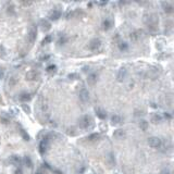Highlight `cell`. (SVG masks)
<instances>
[{
    "instance_id": "cell-1",
    "label": "cell",
    "mask_w": 174,
    "mask_h": 174,
    "mask_svg": "<svg viewBox=\"0 0 174 174\" xmlns=\"http://www.w3.org/2000/svg\"><path fill=\"white\" fill-rule=\"evenodd\" d=\"M148 145L152 148H161L163 143H162V139L159 137H149L148 138Z\"/></svg>"
},
{
    "instance_id": "cell-2",
    "label": "cell",
    "mask_w": 174,
    "mask_h": 174,
    "mask_svg": "<svg viewBox=\"0 0 174 174\" xmlns=\"http://www.w3.org/2000/svg\"><path fill=\"white\" fill-rule=\"evenodd\" d=\"M93 123V119L90 118L89 115H84L83 118L80 120V125L83 129H88L90 127V125Z\"/></svg>"
},
{
    "instance_id": "cell-3",
    "label": "cell",
    "mask_w": 174,
    "mask_h": 174,
    "mask_svg": "<svg viewBox=\"0 0 174 174\" xmlns=\"http://www.w3.org/2000/svg\"><path fill=\"white\" fill-rule=\"evenodd\" d=\"M48 147H49V137H44V139L40 142V145H39L40 155H45V152L47 151Z\"/></svg>"
},
{
    "instance_id": "cell-4",
    "label": "cell",
    "mask_w": 174,
    "mask_h": 174,
    "mask_svg": "<svg viewBox=\"0 0 174 174\" xmlns=\"http://www.w3.org/2000/svg\"><path fill=\"white\" fill-rule=\"evenodd\" d=\"M36 35H37V30L35 26H33L30 32H28V35H27V40L31 44H33L35 40H36Z\"/></svg>"
},
{
    "instance_id": "cell-5",
    "label": "cell",
    "mask_w": 174,
    "mask_h": 174,
    "mask_svg": "<svg viewBox=\"0 0 174 174\" xmlns=\"http://www.w3.org/2000/svg\"><path fill=\"white\" fill-rule=\"evenodd\" d=\"M100 46H101V40L98 39V38H95V39H93V40L89 43L88 48H89L90 50H93V51H95V50L98 49Z\"/></svg>"
},
{
    "instance_id": "cell-6",
    "label": "cell",
    "mask_w": 174,
    "mask_h": 174,
    "mask_svg": "<svg viewBox=\"0 0 174 174\" xmlns=\"http://www.w3.org/2000/svg\"><path fill=\"white\" fill-rule=\"evenodd\" d=\"M78 96H80V99L83 102H87L89 100V93H88V90H87L86 88H82L81 90H80Z\"/></svg>"
},
{
    "instance_id": "cell-7",
    "label": "cell",
    "mask_w": 174,
    "mask_h": 174,
    "mask_svg": "<svg viewBox=\"0 0 174 174\" xmlns=\"http://www.w3.org/2000/svg\"><path fill=\"white\" fill-rule=\"evenodd\" d=\"M157 22H158V19H157V15L156 14H149V16L146 19V23L151 26V27H154L156 24H157Z\"/></svg>"
},
{
    "instance_id": "cell-8",
    "label": "cell",
    "mask_w": 174,
    "mask_h": 174,
    "mask_svg": "<svg viewBox=\"0 0 174 174\" xmlns=\"http://www.w3.org/2000/svg\"><path fill=\"white\" fill-rule=\"evenodd\" d=\"M126 74H127V71L125 68H121L119 70L118 72V75H117V78H118L119 82H123L126 77Z\"/></svg>"
},
{
    "instance_id": "cell-9",
    "label": "cell",
    "mask_w": 174,
    "mask_h": 174,
    "mask_svg": "<svg viewBox=\"0 0 174 174\" xmlns=\"http://www.w3.org/2000/svg\"><path fill=\"white\" fill-rule=\"evenodd\" d=\"M38 78H39V72H36V71H31L26 74V80L28 81H35Z\"/></svg>"
},
{
    "instance_id": "cell-10",
    "label": "cell",
    "mask_w": 174,
    "mask_h": 174,
    "mask_svg": "<svg viewBox=\"0 0 174 174\" xmlns=\"http://www.w3.org/2000/svg\"><path fill=\"white\" fill-rule=\"evenodd\" d=\"M125 136H126V133L124 130H117L113 133V137L117 139H123Z\"/></svg>"
},
{
    "instance_id": "cell-11",
    "label": "cell",
    "mask_w": 174,
    "mask_h": 174,
    "mask_svg": "<svg viewBox=\"0 0 174 174\" xmlns=\"http://www.w3.org/2000/svg\"><path fill=\"white\" fill-rule=\"evenodd\" d=\"M60 16H61V12L59 10H53L49 13V19L52 21H57Z\"/></svg>"
},
{
    "instance_id": "cell-12",
    "label": "cell",
    "mask_w": 174,
    "mask_h": 174,
    "mask_svg": "<svg viewBox=\"0 0 174 174\" xmlns=\"http://www.w3.org/2000/svg\"><path fill=\"white\" fill-rule=\"evenodd\" d=\"M40 26H42L43 31L45 32L49 31L50 28H51V24L49 23V21H47V20H42L40 21Z\"/></svg>"
},
{
    "instance_id": "cell-13",
    "label": "cell",
    "mask_w": 174,
    "mask_h": 174,
    "mask_svg": "<svg viewBox=\"0 0 174 174\" xmlns=\"http://www.w3.org/2000/svg\"><path fill=\"white\" fill-rule=\"evenodd\" d=\"M96 114H97V117L101 120H103V119L107 118V113L106 111L103 110V109H101V108H96Z\"/></svg>"
},
{
    "instance_id": "cell-14",
    "label": "cell",
    "mask_w": 174,
    "mask_h": 174,
    "mask_svg": "<svg viewBox=\"0 0 174 174\" xmlns=\"http://www.w3.org/2000/svg\"><path fill=\"white\" fill-rule=\"evenodd\" d=\"M97 82V74L92 73L90 75H88V78H87V83L89 85H95V83Z\"/></svg>"
},
{
    "instance_id": "cell-15",
    "label": "cell",
    "mask_w": 174,
    "mask_h": 174,
    "mask_svg": "<svg viewBox=\"0 0 174 174\" xmlns=\"http://www.w3.org/2000/svg\"><path fill=\"white\" fill-rule=\"evenodd\" d=\"M162 120V117L160 114H158V113H155V114H152L151 115V122L154 123V124H157V123H160Z\"/></svg>"
},
{
    "instance_id": "cell-16",
    "label": "cell",
    "mask_w": 174,
    "mask_h": 174,
    "mask_svg": "<svg viewBox=\"0 0 174 174\" xmlns=\"http://www.w3.org/2000/svg\"><path fill=\"white\" fill-rule=\"evenodd\" d=\"M142 34H144L143 31H136V32H134V33H132V34H130V38H132L133 40H137V39H140V37H142Z\"/></svg>"
},
{
    "instance_id": "cell-17",
    "label": "cell",
    "mask_w": 174,
    "mask_h": 174,
    "mask_svg": "<svg viewBox=\"0 0 174 174\" xmlns=\"http://www.w3.org/2000/svg\"><path fill=\"white\" fill-rule=\"evenodd\" d=\"M10 162L15 164V165H19L21 163V158L19 156H12V157H10Z\"/></svg>"
},
{
    "instance_id": "cell-18",
    "label": "cell",
    "mask_w": 174,
    "mask_h": 174,
    "mask_svg": "<svg viewBox=\"0 0 174 174\" xmlns=\"http://www.w3.org/2000/svg\"><path fill=\"white\" fill-rule=\"evenodd\" d=\"M138 125H139V127H140L142 130H147V129H148V122L146 120H140Z\"/></svg>"
},
{
    "instance_id": "cell-19",
    "label": "cell",
    "mask_w": 174,
    "mask_h": 174,
    "mask_svg": "<svg viewBox=\"0 0 174 174\" xmlns=\"http://www.w3.org/2000/svg\"><path fill=\"white\" fill-rule=\"evenodd\" d=\"M121 121H122V118H121L120 115H117V114L112 115V118H111L112 124H119V123H121Z\"/></svg>"
},
{
    "instance_id": "cell-20",
    "label": "cell",
    "mask_w": 174,
    "mask_h": 174,
    "mask_svg": "<svg viewBox=\"0 0 174 174\" xmlns=\"http://www.w3.org/2000/svg\"><path fill=\"white\" fill-rule=\"evenodd\" d=\"M162 5H163V8H164V11H165L167 13H171L172 11H173V7L171 6L170 3H168V2H167V3L163 2Z\"/></svg>"
},
{
    "instance_id": "cell-21",
    "label": "cell",
    "mask_w": 174,
    "mask_h": 174,
    "mask_svg": "<svg viewBox=\"0 0 174 174\" xmlns=\"http://www.w3.org/2000/svg\"><path fill=\"white\" fill-rule=\"evenodd\" d=\"M103 28L105 30H109V28H111V26H112V22L110 21V20H106V21H103Z\"/></svg>"
},
{
    "instance_id": "cell-22",
    "label": "cell",
    "mask_w": 174,
    "mask_h": 174,
    "mask_svg": "<svg viewBox=\"0 0 174 174\" xmlns=\"http://www.w3.org/2000/svg\"><path fill=\"white\" fill-rule=\"evenodd\" d=\"M99 137H100V135L99 134H97V133H96V134H92V135L88 136V140H89V142H94V140H97Z\"/></svg>"
},
{
    "instance_id": "cell-23",
    "label": "cell",
    "mask_w": 174,
    "mask_h": 174,
    "mask_svg": "<svg viewBox=\"0 0 174 174\" xmlns=\"http://www.w3.org/2000/svg\"><path fill=\"white\" fill-rule=\"evenodd\" d=\"M20 99L22 100V101H27V100L31 99V96H30V94H22L20 96Z\"/></svg>"
},
{
    "instance_id": "cell-24",
    "label": "cell",
    "mask_w": 174,
    "mask_h": 174,
    "mask_svg": "<svg viewBox=\"0 0 174 174\" xmlns=\"http://www.w3.org/2000/svg\"><path fill=\"white\" fill-rule=\"evenodd\" d=\"M119 48H120L121 51H125V50H127V48H129V45L126 43H121L119 44Z\"/></svg>"
},
{
    "instance_id": "cell-25",
    "label": "cell",
    "mask_w": 174,
    "mask_h": 174,
    "mask_svg": "<svg viewBox=\"0 0 174 174\" xmlns=\"http://www.w3.org/2000/svg\"><path fill=\"white\" fill-rule=\"evenodd\" d=\"M24 162H25V164H26L28 168H32V167H33V163H32V160H31V158H30V157H25Z\"/></svg>"
},
{
    "instance_id": "cell-26",
    "label": "cell",
    "mask_w": 174,
    "mask_h": 174,
    "mask_svg": "<svg viewBox=\"0 0 174 174\" xmlns=\"http://www.w3.org/2000/svg\"><path fill=\"white\" fill-rule=\"evenodd\" d=\"M20 133H21V135H22V137H23L24 140H30V136H28V134H27L24 130H20Z\"/></svg>"
},
{
    "instance_id": "cell-27",
    "label": "cell",
    "mask_w": 174,
    "mask_h": 174,
    "mask_svg": "<svg viewBox=\"0 0 174 174\" xmlns=\"http://www.w3.org/2000/svg\"><path fill=\"white\" fill-rule=\"evenodd\" d=\"M67 42H68V37H67L65 35H62V36L60 37V39H59V42H58V43H59V45H64Z\"/></svg>"
},
{
    "instance_id": "cell-28",
    "label": "cell",
    "mask_w": 174,
    "mask_h": 174,
    "mask_svg": "<svg viewBox=\"0 0 174 174\" xmlns=\"http://www.w3.org/2000/svg\"><path fill=\"white\" fill-rule=\"evenodd\" d=\"M51 40H52V36H51V35H47L46 37L44 38L43 44L44 45H45V44H49V43H51Z\"/></svg>"
},
{
    "instance_id": "cell-29",
    "label": "cell",
    "mask_w": 174,
    "mask_h": 174,
    "mask_svg": "<svg viewBox=\"0 0 174 174\" xmlns=\"http://www.w3.org/2000/svg\"><path fill=\"white\" fill-rule=\"evenodd\" d=\"M56 71H57L56 65H49V67L47 68V72H48V73H55Z\"/></svg>"
},
{
    "instance_id": "cell-30",
    "label": "cell",
    "mask_w": 174,
    "mask_h": 174,
    "mask_svg": "<svg viewBox=\"0 0 174 174\" xmlns=\"http://www.w3.org/2000/svg\"><path fill=\"white\" fill-rule=\"evenodd\" d=\"M23 109H24L25 111L26 112H28V113H30V112H31V109H30V108H28V107H26V106H23Z\"/></svg>"
},
{
    "instance_id": "cell-31",
    "label": "cell",
    "mask_w": 174,
    "mask_h": 174,
    "mask_svg": "<svg viewBox=\"0 0 174 174\" xmlns=\"http://www.w3.org/2000/svg\"><path fill=\"white\" fill-rule=\"evenodd\" d=\"M69 77L72 78V80H74V77H77V74H70L69 75Z\"/></svg>"
},
{
    "instance_id": "cell-32",
    "label": "cell",
    "mask_w": 174,
    "mask_h": 174,
    "mask_svg": "<svg viewBox=\"0 0 174 174\" xmlns=\"http://www.w3.org/2000/svg\"><path fill=\"white\" fill-rule=\"evenodd\" d=\"M15 174H23V172L21 169H18V170H15Z\"/></svg>"
},
{
    "instance_id": "cell-33",
    "label": "cell",
    "mask_w": 174,
    "mask_h": 174,
    "mask_svg": "<svg viewBox=\"0 0 174 174\" xmlns=\"http://www.w3.org/2000/svg\"><path fill=\"white\" fill-rule=\"evenodd\" d=\"M164 117H165V118H167V119H169V120H170V119L172 118V117H171V115H170V114H167V113H165V114H164Z\"/></svg>"
},
{
    "instance_id": "cell-34",
    "label": "cell",
    "mask_w": 174,
    "mask_h": 174,
    "mask_svg": "<svg viewBox=\"0 0 174 174\" xmlns=\"http://www.w3.org/2000/svg\"><path fill=\"white\" fill-rule=\"evenodd\" d=\"M3 75V71H1V69H0V77Z\"/></svg>"
},
{
    "instance_id": "cell-35",
    "label": "cell",
    "mask_w": 174,
    "mask_h": 174,
    "mask_svg": "<svg viewBox=\"0 0 174 174\" xmlns=\"http://www.w3.org/2000/svg\"><path fill=\"white\" fill-rule=\"evenodd\" d=\"M36 174H42V173H40V172H38V173H36Z\"/></svg>"
}]
</instances>
